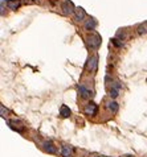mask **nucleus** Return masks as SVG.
Here are the masks:
<instances>
[{"label": "nucleus", "instance_id": "nucleus-5", "mask_svg": "<svg viewBox=\"0 0 147 157\" xmlns=\"http://www.w3.org/2000/svg\"><path fill=\"white\" fill-rule=\"evenodd\" d=\"M97 112H98V106L96 103H93V102H90L89 104H86V107H85V114L86 115H97Z\"/></svg>", "mask_w": 147, "mask_h": 157}, {"label": "nucleus", "instance_id": "nucleus-18", "mask_svg": "<svg viewBox=\"0 0 147 157\" xmlns=\"http://www.w3.org/2000/svg\"><path fill=\"white\" fill-rule=\"evenodd\" d=\"M0 110H2V116H3V117L6 116V114H8V111L6 110V108H4L3 104H2V106H0Z\"/></svg>", "mask_w": 147, "mask_h": 157}, {"label": "nucleus", "instance_id": "nucleus-2", "mask_svg": "<svg viewBox=\"0 0 147 157\" xmlns=\"http://www.w3.org/2000/svg\"><path fill=\"white\" fill-rule=\"evenodd\" d=\"M8 125H10L11 129L16 131L19 133H23L24 132V125L20 123L19 120H8Z\"/></svg>", "mask_w": 147, "mask_h": 157}, {"label": "nucleus", "instance_id": "nucleus-12", "mask_svg": "<svg viewBox=\"0 0 147 157\" xmlns=\"http://www.w3.org/2000/svg\"><path fill=\"white\" fill-rule=\"evenodd\" d=\"M96 25H97V21L96 20H94V19H89L85 23V28L89 29V30H93L94 28H96Z\"/></svg>", "mask_w": 147, "mask_h": 157}, {"label": "nucleus", "instance_id": "nucleus-3", "mask_svg": "<svg viewBox=\"0 0 147 157\" xmlns=\"http://www.w3.org/2000/svg\"><path fill=\"white\" fill-rule=\"evenodd\" d=\"M61 10H62V12L65 15H70V13H73V12L76 11V8H74V6L72 4V2H69V0H65V2L62 3V6H61Z\"/></svg>", "mask_w": 147, "mask_h": 157}, {"label": "nucleus", "instance_id": "nucleus-10", "mask_svg": "<svg viewBox=\"0 0 147 157\" xmlns=\"http://www.w3.org/2000/svg\"><path fill=\"white\" fill-rule=\"evenodd\" d=\"M106 107H107V110L111 111L113 114H115V112L118 111V108H119L118 103L114 102V100H110V102H107V103H106Z\"/></svg>", "mask_w": 147, "mask_h": 157}, {"label": "nucleus", "instance_id": "nucleus-1", "mask_svg": "<svg viewBox=\"0 0 147 157\" xmlns=\"http://www.w3.org/2000/svg\"><path fill=\"white\" fill-rule=\"evenodd\" d=\"M88 45L90 49H98L99 45H101V36L98 33H92L88 36Z\"/></svg>", "mask_w": 147, "mask_h": 157}, {"label": "nucleus", "instance_id": "nucleus-9", "mask_svg": "<svg viewBox=\"0 0 147 157\" xmlns=\"http://www.w3.org/2000/svg\"><path fill=\"white\" fill-rule=\"evenodd\" d=\"M78 89H80V93H81V97H82V98H90V97H93V93H92L90 90L86 89L84 85H81Z\"/></svg>", "mask_w": 147, "mask_h": 157}, {"label": "nucleus", "instance_id": "nucleus-16", "mask_svg": "<svg viewBox=\"0 0 147 157\" xmlns=\"http://www.w3.org/2000/svg\"><path fill=\"white\" fill-rule=\"evenodd\" d=\"M117 37H119L121 40H126V33H125V30H122V32H118L117 33Z\"/></svg>", "mask_w": 147, "mask_h": 157}, {"label": "nucleus", "instance_id": "nucleus-8", "mask_svg": "<svg viewBox=\"0 0 147 157\" xmlns=\"http://www.w3.org/2000/svg\"><path fill=\"white\" fill-rule=\"evenodd\" d=\"M61 155L64 157H72V155H73V148L70 145H62L61 147Z\"/></svg>", "mask_w": 147, "mask_h": 157}, {"label": "nucleus", "instance_id": "nucleus-15", "mask_svg": "<svg viewBox=\"0 0 147 157\" xmlns=\"http://www.w3.org/2000/svg\"><path fill=\"white\" fill-rule=\"evenodd\" d=\"M19 7H20L19 2H12V0H8V8H11V10H17Z\"/></svg>", "mask_w": 147, "mask_h": 157}, {"label": "nucleus", "instance_id": "nucleus-4", "mask_svg": "<svg viewBox=\"0 0 147 157\" xmlns=\"http://www.w3.org/2000/svg\"><path fill=\"white\" fill-rule=\"evenodd\" d=\"M97 66H98V57L97 56H93L92 58L88 61V65H86V69L89 71H97Z\"/></svg>", "mask_w": 147, "mask_h": 157}, {"label": "nucleus", "instance_id": "nucleus-11", "mask_svg": "<svg viewBox=\"0 0 147 157\" xmlns=\"http://www.w3.org/2000/svg\"><path fill=\"white\" fill-rule=\"evenodd\" d=\"M74 15H76V20L77 21H81V20H84L85 19V11L82 10V8H76V11H74Z\"/></svg>", "mask_w": 147, "mask_h": 157}, {"label": "nucleus", "instance_id": "nucleus-19", "mask_svg": "<svg viewBox=\"0 0 147 157\" xmlns=\"http://www.w3.org/2000/svg\"><path fill=\"white\" fill-rule=\"evenodd\" d=\"M90 157H107V156H102V155H92Z\"/></svg>", "mask_w": 147, "mask_h": 157}, {"label": "nucleus", "instance_id": "nucleus-17", "mask_svg": "<svg viewBox=\"0 0 147 157\" xmlns=\"http://www.w3.org/2000/svg\"><path fill=\"white\" fill-rule=\"evenodd\" d=\"M118 41H119L118 38H113V40H111V42H113L115 46H122V42H118Z\"/></svg>", "mask_w": 147, "mask_h": 157}, {"label": "nucleus", "instance_id": "nucleus-20", "mask_svg": "<svg viewBox=\"0 0 147 157\" xmlns=\"http://www.w3.org/2000/svg\"><path fill=\"white\" fill-rule=\"evenodd\" d=\"M121 157H135L134 155H123V156H121Z\"/></svg>", "mask_w": 147, "mask_h": 157}, {"label": "nucleus", "instance_id": "nucleus-13", "mask_svg": "<svg viewBox=\"0 0 147 157\" xmlns=\"http://www.w3.org/2000/svg\"><path fill=\"white\" fill-rule=\"evenodd\" d=\"M60 115L62 117H69L70 116V110H69L66 106H61V108H60Z\"/></svg>", "mask_w": 147, "mask_h": 157}, {"label": "nucleus", "instance_id": "nucleus-14", "mask_svg": "<svg viewBox=\"0 0 147 157\" xmlns=\"http://www.w3.org/2000/svg\"><path fill=\"white\" fill-rule=\"evenodd\" d=\"M137 33L138 34H146L147 33V23L143 24V25H139L137 29Z\"/></svg>", "mask_w": 147, "mask_h": 157}, {"label": "nucleus", "instance_id": "nucleus-6", "mask_svg": "<svg viewBox=\"0 0 147 157\" xmlns=\"http://www.w3.org/2000/svg\"><path fill=\"white\" fill-rule=\"evenodd\" d=\"M119 89H121V83H119L118 81H115L114 85L111 86V89H110V97H111V98H117V97H118Z\"/></svg>", "mask_w": 147, "mask_h": 157}, {"label": "nucleus", "instance_id": "nucleus-7", "mask_svg": "<svg viewBox=\"0 0 147 157\" xmlns=\"http://www.w3.org/2000/svg\"><path fill=\"white\" fill-rule=\"evenodd\" d=\"M42 147H44V149L48 152V153H56L57 152V149H56L54 144L52 141H45L44 144H42Z\"/></svg>", "mask_w": 147, "mask_h": 157}]
</instances>
